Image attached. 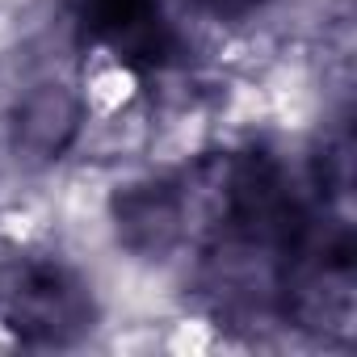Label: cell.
<instances>
[{
    "label": "cell",
    "instance_id": "cell-1",
    "mask_svg": "<svg viewBox=\"0 0 357 357\" xmlns=\"http://www.w3.org/2000/svg\"><path fill=\"white\" fill-rule=\"evenodd\" d=\"M135 93H139V80H135V72L122 68V63H101V68L89 76V109H93L97 118L122 114V109L135 101Z\"/></svg>",
    "mask_w": 357,
    "mask_h": 357
},
{
    "label": "cell",
    "instance_id": "cell-2",
    "mask_svg": "<svg viewBox=\"0 0 357 357\" xmlns=\"http://www.w3.org/2000/svg\"><path fill=\"white\" fill-rule=\"evenodd\" d=\"M211 344H215L211 324H202V319H181V324H172L168 349H176V353H202V349H211Z\"/></svg>",
    "mask_w": 357,
    "mask_h": 357
}]
</instances>
